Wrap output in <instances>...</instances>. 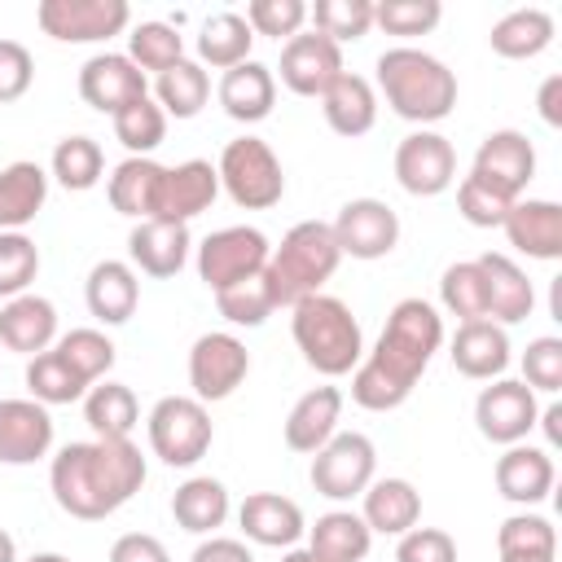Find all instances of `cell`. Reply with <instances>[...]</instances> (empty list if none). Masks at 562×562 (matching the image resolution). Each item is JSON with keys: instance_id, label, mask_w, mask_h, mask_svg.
I'll return each mask as SVG.
<instances>
[{"instance_id": "7bdbcfd3", "label": "cell", "mask_w": 562, "mask_h": 562, "mask_svg": "<svg viewBox=\"0 0 562 562\" xmlns=\"http://www.w3.org/2000/svg\"><path fill=\"white\" fill-rule=\"evenodd\" d=\"M439 303L457 321H487V285H483L479 259H461V263H448L443 268Z\"/></svg>"}, {"instance_id": "603a6c76", "label": "cell", "mask_w": 562, "mask_h": 562, "mask_svg": "<svg viewBox=\"0 0 562 562\" xmlns=\"http://www.w3.org/2000/svg\"><path fill=\"white\" fill-rule=\"evenodd\" d=\"M189 224H167V220H136L127 233V259L145 277H176L189 263Z\"/></svg>"}, {"instance_id": "836d02e7", "label": "cell", "mask_w": 562, "mask_h": 562, "mask_svg": "<svg viewBox=\"0 0 562 562\" xmlns=\"http://www.w3.org/2000/svg\"><path fill=\"white\" fill-rule=\"evenodd\" d=\"M373 531L351 509H329L307 527V553L316 562H364Z\"/></svg>"}, {"instance_id": "e0dca14e", "label": "cell", "mask_w": 562, "mask_h": 562, "mask_svg": "<svg viewBox=\"0 0 562 562\" xmlns=\"http://www.w3.org/2000/svg\"><path fill=\"white\" fill-rule=\"evenodd\" d=\"M79 97L97 110V114H119L123 105L149 97V79L136 70V61L127 53H97L79 66Z\"/></svg>"}, {"instance_id": "9c48e42d", "label": "cell", "mask_w": 562, "mask_h": 562, "mask_svg": "<svg viewBox=\"0 0 562 562\" xmlns=\"http://www.w3.org/2000/svg\"><path fill=\"white\" fill-rule=\"evenodd\" d=\"M268 237L255 228V224H228V228H215L202 237L198 246V277L206 281V290H228L246 277H259L268 268Z\"/></svg>"}, {"instance_id": "7402d4cb", "label": "cell", "mask_w": 562, "mask_h": 562, "mask_svg": "<svg viewBox=\"0 0 562 562\" xmlns=\"http://www.w3.org/2000/svg\"><path fill=\"white\" fill-rule=\"evenodd\" d=\"M452 369L474 382H496L509 369V334L496 321H461L452 334Z\"/></svg>"}, {"instance_id": "ee69618b", "label": "cell", "mask_w": 562, "mask_h": 562, "mask_svg": "<svg viewBox=\"0 0 562 562\" xmlns=\"http://www.w3.org/2000/svg\"><path fill=\"white\" fill-rule=\"evenodd\" d=\"M127 57L136 61V70H171L176 61H184V35L171 22H136L127 35Z\"/></svg>"}, {"instance_id": "681fc988", "label": "cell", "mask_w": 562, "mask_h": 562, "mask_svg": "<svg viewBox=\"0 0 562 562\" xmlns=\"http://www.w3.org/2000/svg\"><path fill=\"white\" fill-rule=\"evenodd\" d=\"M215 307H220V316H224L228 325L255 329V325H263V321L277 312V299H272V290H268V281H263V272H259V277H246V281L220 290V294H215Z\"/></svg>"}, {"instance_id": "ab89813d", "label": "cell", "mask_w": 562, "mask_h": 562, "mask_svg": "<svg viewBox=\"0 0 562 562\" xmlns=\"http://www.w3.org/2000/svg\"><path fill=\"white\" fill-rule=\"evenodd\" d=\"M26 391H31L35 404L53 408V404H75V400H83V395H88V382L48 347V351H40V356L26 360Z\"/></svg>"}, {"instance_id": "6da1fadb", "label": "cell", "mask_w": 562, "mask_h": 562, "mask_svg": "<svg viewBox=\"0 0 562 562\" xmlns=\"http://www.w3.org/2000/svg\"><path fill=\"white\" fill-rule=\"evenodd\" d=\"M443 347V316L426 299H400L364 360L351 369V400L369 413L400 408L435 351Z\"/></svg>"}, {"instance_id": "e7e4bbea", "label": "cell", "mask_w": 562, "mask_h": 562, "mask_svg": "<svg viewBox=\"0 0 562 562\" xmlns=\"http://www.w3.org/2000/svg\"><path fill=\"white\" fill-rule=\"evenodd\" d=\"M26 562H70V558L66 553H31Z\"/></svg>"}, {"instance_id": "ffe728a7", "label": "cell", "mask_w": 562, "mask_h": 562, "mask_svg": "<svg viewBox=\"0 0 562 562\" xmlns=\"http://www.w3.org/2000/svg\"><path fill=\"white\" fill-rule=\"evenodd\" d=\"M470 171H479V176H487L492 184H501L505 193L522 198V189H527L531 176H536V145H531L522 132H514V127L487 132V136L479 140V149H474V167H470Z\"/></svg>"}, {"instance_id": "9f6ffc18", "label": "cell", "mask_w": 562, "mask_h": 562, "mask_svg": "<svg viewBox=\"0 0 562 562\" xmlns=\"http://www.w3.org/2000/svg\"><path fill=\"white\" fill-rule=\"evenodd\" d=\"M35 83V57L18 40H0V105L26 97Z\"/></svg>"}, {"instance_id": "3957f363", "label": "cell", "mask_w": 562, "mask_h": 562, "mask_svg": "<svg viewBox=\"0 0 562 562\" xmlns=\"http://www.w3.org/2000/svg\"><path fill=\"white\" fill-rule=\"evenodd\" d=\"M373 70H378L373 92H382L386 105L408 123L430 127L457 110V75L435 53L400 44V48H386L373 61Z\"/></svg>"}, {"instance_id": "7c38bea8", "label": "cell", "mask_w": 562, "mask_h": 562, "mask_svg": "<svg viewBox=\"0 0 562 562\" xmlns=\"http://www.w3.org/2000/svg\"><path fill=\"white\" fill-rule=\"evenodd\" d=\"M250 373V351L237 334H202L193 347H189V386H193V400L202 404H215V400H228Z\"/></svg>"}, {"instance_id": "5bb4252c", "label": "cell", "mask_w": 562, "mask_h": 562, "mask_svg": "<svg viewBox=\"0 0 562 562\" xmlns=\"http://www.w3.org/2000/svg\"><path fill=\"white\" fill-rule=\"evenodd\" d=\"M220 198V176L206 158H189L176 167H162L158 189H154V206L149 220H167V224H189L193 215L211 211V202Z\"/></svg>"}, {"instance_id": "2e32d148", "label": "cell", "mask_w": 562, "mask_h": 562, "mask_svg": "<svg viewBox=\"0 0 562 562\" xmlns=\"http://www.w3.org/2000/svg\"><path fill=\"white\" fill-rule=\"evenodd\" d=\"M281 83L294 97H325L329 83L342 75V48L321 31H299L281 44Z\"/></svg>"}, {"instance_id": "8d00e7d4", "label": "cell", "mask_w": 562, "mask_h": 562, "mask_svg": "<svg viewBox=\"0 0 562 562\" xmlns=\"http://www.w3.org/2000/svg\"><path fill=\"white\" fill-rule=\"evenodd\" d=\"M250 44H255V35H250V26H246V18L241 13H211L206 22H202V31H198V66L206 70V66H215V70H233V66H241V61H250Z\"/></svg>"}, {"instance_id": "f546056e", "label": "cell", "mask_w": 562, "mask_h": 562, "mask_svg": "<svg viewBox=\"0 0 562 562\" xmlns=\"http://www.w3.org/2000/svg\"><path fill=\"white\" fill-rule=\"evenodd\" d=\"M360 518L373 536H404L422 518V496L408 479H373L360 492Z\"/></svg>"}, {"instance_id": "60d3db41", "label": "cell", "mask_w": 562, "mask_h": 562, "mask_svg": "<svg viewBox=\"0 0 562 562\" xmlns=\"http://www.w3.org/2000/svg\"><path fill=\"white\" fill-rule=\"evenodd\" d=\"M101 171H105V154H101V145L92 136H66V140H57L53 162H48V176L61 189L88 193L101 180Z\"/></svg>"}, {"instance_id": "30bf717a", "label": "cell", "mask_w": 562, "mask_h": 562, "mask_svg": "<svg viewBox=\"0 0 562 562\" xmlns=\"http://www.w3.org/2000/svg\"><path fill=\"white\" fill-rule=\"evenodd\" d=\"M35 22L57 44H105L132 26L127 0H40Z\"/></svg>"}, {"instance_id": "f1b7e54d", "label": "cell", "mask_w": 562, "mask_h": 562, "mask_svg": "<svg viewBox=\"0 0 562 562\" xmlns=\"http://www.w3.org/2000/svg\"><path fill=\"white\" fill-rule=\"evenodd\" d=\"M83 299H88V312L101 321V325H123L132 321L136 303H140V281H136V268L123 263V259H101L92 263L88 281H83Z\"/></svg>"}, {"instance_id": "94428289", "label": "cell", "mask_w": 562, "mask_h": 562, "mask_svg": "<svg viewBox=\"0 0 562 562\" xmlns=\"http://www.w3.org/2000/svg\"><path fill=\"white\" fill-rule=\"evenodd\" d=\"M558 422H562V404H549V408L536 417V426H544L549 448H558V443H562V426H558Z\"/></svg>"}, {"instance_id": "03108f58", "label": "cell", "mask_w": 562, "mask_h": 562, "mask_svg": "<svg viewBox=\"0 0 562 562\" xmlns=\"http://www.w3.org/2000/svg\"><path fill=\"white\" fill-rule=\"evenodd\" d=\"M501 562H558V558H501Z\"/></svg>"}, {"instance_id": "7a4b0ae2", "label": "cell", "mask_w": 562, "mask_h": 562, "mask_svg": "<svg viewBox=\"0 0 562 562\" xmlns=\"http://www.w3.org/2000/svg\"><path fill=\"white\" fill-rule=\"evenodd\" d=\"M145 483V457L132 439H88L66 443L48 465L53 501L83 522L119 514Z\"/></svg>"}, {"instance_id": "74e56055", "label": "cell", "mask_w": 562, "mask_h": 562, "mask_svg": "<svg viewBox=\"0 0 562 562\" xmlns=\"http://www.w3.org/2000/svg\"><path fill=\"white\" fill-rule=\"evenodd\" d=\"M158 176H162V162H154V158H123V162L110 171V180H105V198H110V206H114L119 215L149 220Z\"/></svg>"}, {"instance_id": "ba28073f", "label": "cell", "mask_w": 562, "mask_h": 562, "mask_svg": "<svg viewBox=\"0 0 562 562\" xmlns=\"http://www.w3.org/2000/svg\"><path fill=\"white\" fill-rule=\"evenodd\" d=\"M378 474V448L360 430H338L325 448L312 452V487L325 501H356Z\"/></svg>"}, {"instance_id": "6f0895ef", "label": "cell", "mask_w": 562, "mask_h": 562, "mask_svg": "<svg viewBox=\"0 0 562 562\" xmlns=\"http://www.w3.org/2000/svg\"><path fill=\"white\" fill-rule=\"evenodd\" d=\"M110 562H171L167 544L149 531H127L110 544Z\"/></svg>"}, {"instance_id": "83f0119b", "label": "cell", "mask_w": 562, "mask_h": 562, "mask_svg": "<svg viewBox=\"0 0 562 562\" xmlns=\"http://www.w3.org/2000/svg\"><path fill=\"white\" fill-rule=\"evenodd\" d=\"M338 417H342V391L338 386H312L285 413V448L290 452L325 448L338 435Z\"/></svg>"}, {"instance_id": "bcb514c9", "label": "cell", "mask_w": 562, "mask_h": 562, "mask_svg": "<svg viewBox=\"0 0 562 562\" xmlns=\"http://www.w3.org/2000/svg\"><path fill=\"white\" fill-rule=\"evenodd\" d=\"M514 202H518L514 193H505L501 184H492V180L479 176V171L461 176V184H457V211H461V220L474 224V228H501Z\"/></svg>"}, {"instance_id": "db71d44e", "label": "cell", "mask_w": 562, "mask_h": 562, "mask_svg": "<svg viewBox=\"0 0 562 562\" xmlns=\"http://www.w3.org/2000/svg\"><path fill=\"white\" fill-rule=\"evenodd\" d=\"M522 382L531 391H544V395L562 391V338L544 334V338L527 342V351H522Z\"/></svg>"}, {"instance_id": "e575fe53", "label": "cell", "mask_w": 562, "mask_h": 562, "mask_svg": "<svg viewBox=\"0 0 562 562\" xmlns=\"http://www.w3.org/2000/svg\"><path fill=\"white\" fill-rule=\"evenodd\" d=\"M487 44L505 61H531L553 44V13L549 9H514L501 22H492Z\"/></svg>"}, {"instance_id": "d590c367", "label": "cell", "mask_w": 562, "mask_h": 562, "mask_svg": "<svg viewBox=\"0 0 562 562\" xmlns=\"http://www.w3.org/2000/svg\"><path fill=\"white\" fill-rule=\"evenodd\" d=\"M83 422L92 426L97 439H132V430L140 422V404H136L132 386L101 378L83 395Z\"/></svg>"}, {"instance_id": "4dcf8cb0", "label": "cell", "mask_w": 562, "mask_h": 562, "mask_svg": "<svg viewBox=\"0 0 562 562\" xmlns=\"http://www.w3.org/2000/svg\"><path fill=\"white\" fill-rule=\"evenodd\" d=\"M48 202V171L31 158L0 167V233H22Z\"/></svg>"}, {"instance_id": "4316f807", "label": "cell", "mask_w": 562, "mask_h": 562, "mask_svg": "<svg viewBox=\"0 0 562 562\" xmlns=\"http://www.w3.org/2000/svg\"><path fill=\"white\" fill-rule=\"evenodd\" d=\"M215 97H220V105H224L228 119H237V123H263L272 114V105H277V75L263 61H241V66H233V70L220 75Z\"/></svg>"}, {"instance_id": "816d5d0a", "label": "cell", "mask_w": 562, "mask_h": 562, "mask_svg": "<svg viewBox=\"0 0 562 562\" xmlns=\"http://www.w3.org/2000/svg\"><path fill=\"white\" fill-rule=\"evenodd\" d=\"M443 18L439 0H378L373 4V26H382L386 35H430Z\"/></svg>"}, {"instance_id": "f907efd6", "label": "cell", "mask_w": 562, "mask_h": 562, "mask_svg": "<svg viewBox=\"0 0 562 562\" xmlns=\"http://www.w3.org/2000/svg\"><path fill=\"white\" fill-rule=\"evenodd\" d=\"M40 277V250L26 233H0V299H18Z\"/></svg>"}, {"instance_id": "52a82bcc", "label": "cell", "mask_w": 562, "mask_h": 562, "mask_svg": "<svg viewBox=\"0 0 562 562\" xmlns=\"http://www.w3.org/2000/svg\"><path fill=\"white\" fill-rule=\"evenodd\" d=\"M145 430H149V448L162 465L171 470H189L206 457L211 439H215V426H211V413L202 400L193 395H162L149 417H145Z\"/></svg>"}, {"instance_id": "f5cc1de1", "label": "cell", "mask_w": 562, "mask_h": 562, "mask_svg": "<svg viewBox=\"0 0 562 562\" xmlns=\"http://www.w3.org/2000/svg\"><path fill=\"white\" fill-rule=\"evenodd\" d=\"M307 22V4L303 0H250L246 4V26L250 35H272V40H294Z\"/></svg>"}, {"instance_id": "d6a6232c", "label": "cell", "mask_w": 562, "mask_h": 562, "mask_svg": "<svg viewBox=\"0 0 562 562\" xmlns=\"http://www.w3.org/2000/svg\"><path fill=\"white\" fill-rule=\"evenodd\" d=\"M228 509H233L228 487L220 479H211V474H193L171 492V518L189 536H211L215 527H224Z\"/></svg>"}, {"instance_id": "44dd1931", "label": "cell", "mask_w": 562, "mask_h": 562, "mask_svg": "<svg viewBox=\"0 0 562 562\" xmlns=\"http://www.w3.org/2000/svg\"><path fill=\"white\" fill-rule=\"evenodd\" d=\"M505 237L527 259H562V206L549 198H518L505 215Z\"/></svg>"}, {"instance_id": "b9f144b4", "label": "cell", "mask_w": 562, "mask_h": 562, "mask_svg": "<svg viewBox=\"0 0 562 562\" xmlns=\"http://www.w3.org/2000/svg\"><path fill=\"white\" fill-rule=\"evenodd\" d=\"M167 136V114L154 97H140L132 105H123L114 114V140L132 154V158H149Z\"/></svg>"}, {"instance_id": "d4e9b609", "label": "cell", "mask_w": 562, "mask_h": 562, "mask_svg": "<svg viewBox=\"0 0 562 562\" xmlns=\"http://www.w3.org/2000/svg\"><path fill=\"white\" fill-rule=\"evenodd\" d=\"M57 342V307L44 294H18L0 307V347L18 356H40Z\"/></svg>"}, {"instance_id": "ac0fdd59", "label": "cell", "mask_w": 562, "mask_h": 562, "mask_svg": "<svg viewBox=\"0 0 562 562\" xmlns=\"http://www.w3.org/2000/svg\"><path fill=\"white\" fill-rule=\"evenodd\" d=\"M237 522H241L246 540H255L263 549H294L307 536V518H303L299 501H290L281 492H250L237 505Z\"/></svg>"}, {"instance_id": "f35d334b", "label": "cell", "mask_w": 562, "mask_h": 562, "mask_svg": "<svg viewBox=\"0 0 562 562\" xmlns=\"http://www.w3.org/2000/svg\"><path fill=\"white\" fill-rule=\"evenodd\" d=\"M206 97H211V75L189 57L154 79V101L162 105L167 119H193L206 105Z\"/></svg>"}, {"instance_id": "c3c4849f", "label": "cell", "mask_w": 562, "mask_h": 562, "mask_svg": "<svg viewBox=\"0 0 562 562\" xmlns=\"http://www.w3.org/2000/svg\"><path fill=\"white\" fill-rule=\"evenodd\" d=\"M312 31H321L325 40H334L338 48L347 40H364L373 26V0H316L307 4Z\"/></svg>"}, {"instance_id": "277c9868", "label": "cell", "mask_w": 562, "mask_h": 562, "mask_svg": "<svg viewBox=\"0 0 562 562\" xmlns=\"http://www.w3.org/2000/svg\"><path fill=\"white\" fill-rule=\"evenodd\" d=\"M338 263H342V250L334 241V228L325 220H303L281 237V246H272L263 281H268L277 307H294V303L321 294V285L338 272Z\"/></svg>"}, {"instance_id": "6125c7cd", "label": "cell", "mask_w": 562, "mask_h": 562, "mask_svg": "<svg viewBox=\"0 0 562 562\" xmlns=\"http://www.w3.org/2000/svg\"><path fill=\"white\" fill-rule=\"evenodd\" d=\"M0 562H18V544H13V536L0 527Z\"/></svg>"}, {"instance_id": "91938a15", "label": "cell", "mask_w": 562, "mask_h": 562, "mask_svg": "<svg viewBox=\"0 0 562 562\" xmlns=\"http://www.w3.org/2000/svg\"><path fill=\"white\" fill-rule=\"evenodd\" d=\"M536 110L549 127H562V75H549L536 92Z\"/></svg>"}, {"instance_id": "680465c9", "label": "cell", "mask_w": 562, "mask_h": 562, "mask_svg": "<svg viewBox=\"0 0 562 562\" xmlns=\"http://www.w3.org/2000/svg\"><path fill=\"white\" fill-rule=\"evenodd\" d=\"M189 562H255V558H250V549H246L241 540H233V536H206V540L193 549Z\"/></svg>"}, {"instance_id": "4fadbf2b", "label": "cell", "mask_w": 562, "mask_h": 562, "mask_svg": "<svg viewBox=\"0 0 562 562\" xmlns=\"http://www.w3.org/2000/svg\"><path fill=\"white\" fill-rule=\"evenodd\" d=\"M536 417H540L536 391L527 382H514V378H496L474 400V426H479V435L487 443H501V448L522 443L536 430Z\"/></svg>"}, {"instance_id": "9a60e30c", "label": "cell", "mask_w": 562, "mask_h": 562, "mask_svg": "<svg viewBox=\"0 0 562 562\" xmlns=\"http://www.w3.org/2000/svg\"><path fill=\"white\" fill-rule=\"evenodd\" d=\"M329 228L338 250L351 259H386L400 246V215L382 198H351Z\"/></svg>"}, {"instance_id": "cb8c5ba5", "label": "cell", "mask_w": 562, "mask_h": 562, "mask_svg": "<svg viewBox=\"0 0 562 562\" xmlns=\"http://www.w3.org/2000/svg\"><path fill=\"white\" fill-rule=\"evenodd\" d=\"M553 457L549 448H536V443H509L501 457H496V492L514 505H540L549 492H553Z\"/></svg>"}, {"instance_id": "d6986e66", "label": "cell", "mask_w": 562, "mask_h": 562, "mask_svg": "<svg viewBox=\"0 0 562 562\" xmlns=\"http://www.w3.org/2000/svg\"><path fill=\"white\" fill-rule=\"evenodd\" d=\"M53 448V417L35 400H0V465H35Z\"/></svg>"}, {"instance_id": "11a10c76", "label": "cell", "mask_w": 562, "mask_h": 562, "mask_svg": "<svg viewBox=\"0 0 562 562\" xmlns=\"http://www.w3.org/2000/svg\"><path fill=\"white\" fill-rule=\"evenodd\" d=\"M395 562H457V540L443 527H413L400 536Z\"/></svg>"}, {"instance_id": "8992f818", "label": "cell", "mask_w": 562, "mask_h": 562, "mask_svg": "<svg viewBox=\"0 0 562 562\" xmlns=\"http://www.w3.org/2000/svg\"><path fill=\"white\" fill-rule=\"evenodd\" d=\"M215 176H220V189L241 206V211H268L281 202L285 193V171H281V158L272 154L268 140L259 136H237L224 145L220 162H215Z\"/></svg>"}, {"instance_id": "8fae6325", "label": "cell", "mask_w": 562, "mask_h": 562, "mask_svg": "<svg viewBox=\"0 0 562 562\" xmlns=\"http://www.w3.org/2000/svg\"><path fill=\"white\" fill-rule=\"evenodd\" d=\"M395 180L413 198H439L457 184V149L448 136L417 127L395 145Z\"/></svg>"}, {"instance_id": "7dc6e473", "label": "cell", "mask_w": 562, "mask_h": 562, "mask_svg": "<svg viewBox=\"0 0 562 562\" xmlns=\"http://www.w3.org/2000/svg\"><path fill=\"white\" fill-rule=\"evenodd\" d=\"M501 558H558V531L540 514H509L496 531Z\"/></svg>"}, {"instance_id": "be15d7a7", "label": "cell", "mask_w": 562, "mask_h": 562, "mask_svg": "<svg viewBox=\"0 0 562 562\" xmlns=\"http://www.w3.org/2000/svg\"><path fill=\"white\" fill-rule=\"evenodd\" d=\"M281 562H316V558H312L307 549H285V553H281Z\"/></svg>"}, {"instance_id": "484cf974", "label": "cell", "mask_w": 562, "mask_h": 562, "mask_svg": "<svg viewBox=\"0 0 562 562\" xmlns=\"http://www.w3.org/2000/svg\"><path fill=\"white\" fill-rule=\"evenodd\" d=\"M479 272H483V285H487V321L496 325H518L531 316L536 307V285L531 277L509 259V255H479Z\"/></svg>"}, {"instance_id": "5b68a950", "label": "cell", "mask_w": 562, "mask_h": 562, "mask_svg": "<svg viewBox=\"0 0 562 562\" xmlns=\"http://www.w3.org/2000/svg\"><path fill=\"white\" fill-rule=\"evenodd\" d=\"M290 334L294 347L303 351V360L321 373V378H342L364 360V334L360 321L351 316V307L334 294H312L303 303L290 307Z\"/></svg>"}, {"instance_id": "f6af8a7d", "label": "cell", "mask_w": 562, "mask_h": 562, "mask_svg": "<svg viewBox=\"0 0 562 562\" xmlns=\"http://www.w3.org/2000/svg\"><path fill=\"white\" fill-rule=\"evenodd\" d=\"M53 351H57L88 386H97V382L114 369V342H110L101 329H92V325H79V329H70V334H61V338L53 342Z\"/></svg>"}, {"instance_id": "1f68e13d", "label": "cell", "mask_w": 562, "mask_h": 562, "mask_svg": "<svg viewBox=\"0 0 562 562\" xmlns=\"http://www.w3.org/2000/svg\"><path fill=\"white\" fill-rule=\"evenodd\" d=\"M321 110H325V123L338 132V136H364V132H373V123H378V92H373V83L364 79V75H351V70H342L334 83H329V92L321 97Z\"/></svg>"}]
</instances>
